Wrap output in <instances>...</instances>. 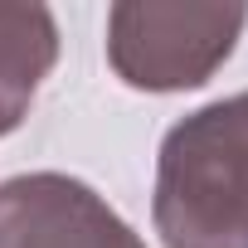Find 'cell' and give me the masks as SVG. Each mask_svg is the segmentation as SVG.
Returning a JSON list of instances; mask_svg holds the SVG:
<instances>
[{
  "label": "cell",
  "instance_id": "6da1fadb",
  "mask_svg": "<svg viewBox=\"0 0 248 248\" xmlns=\"http://www.w3.org/2000/svg\"><path fill=\"white\" fill-rule=\"evenodd\" d=\"M151 219L166 248H248V93L166 132Z\"/></svg>",
  "mask_w": 248,
  "mask_h": 248
},
{
  "label": "cell",
  "instance_id": "7a4b0ae2",
  "mask_svg": "<svg viewBox=\"0 0 248 248\" xmlns=\"http://www.w3.org/2000/svg\"><path fill=\"white\" fill-rule=\"evenodd\" d=\"M248 5H156L122 0L107 10V63L141 93L204 88L233 54Z\"/></svg>",
  "mask_w": 248,
  "mask_h": 248
},
{
  "label": "cell",
  "instance_id": "3957f363",
  "mask_svg": "<svg viewBox=\"0 0 248 248\" xmlns=\"http://www.w3.org/2000/svg\"><path fill=\"white\" fill-rule=\"evenodd\" d=\"M0 248H146L93 185L34 170L0 180Z\"/></svg>",
  "mask_w": 248,
  "mask_h": 248
},
{
  "label": "cell",
  "instance_id": "277c9868",
  "mask_svg": "<svg viewBox=\"0 0 248 248\" xmlns=\"http://www.w3.org/2000/svg\"><path fill=\"white\" fill-rule=\"evenodd\" d=\"M54 59L59 25L44 5H0V137H10L30 117Z\"/></svg>",
  "mask_w": 248,
  "mask_h": 248
}]
</instances>
